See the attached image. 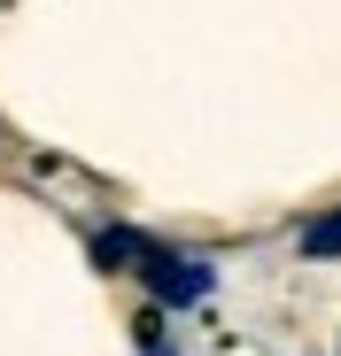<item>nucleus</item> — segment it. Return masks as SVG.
Listing matches in <instances>:
<instances>
[{
    "mask_svg": "<svg viewBox=\"0 0 341 356\" xmlns=\"http://www.w3.org/2000/svg\"><path fill=\"white\" fill-rule=\"evenodd\" d=\"M140 279H148V294L163 310H187V302H202L217 286V271L202 256H170V248H140Z\"/></svg>",
    "mask_w": 341,
    "mask_h": 356,
    "instance_id": "obj_1",
    "label": "nucleus"
},
{
    "mask_svg": "<svg viewBox=\"0 0 341 356\" xmlns=\"http://www.w3.org/2000/svg\"><path fill=\"white\" fill-rule=\"evenodd\" d=\"M295 248H303V256H318V264H326V256H341V209L310 217V225L295 232Z\"/></svg>",
    "mask_w": 341,
    "mask_h": 356,
    "instance_id": "obj_2",
    "label": "nucleus"
},
{
    "mask_svg": "<svg viewBox=\"0 0 341 356\" xmlns=\"http://www.w3.org/2000/svg\"><path fill=\"white\" fill-rule=\"evenodd\" d=\"M140 248H148V241H140L132 225H109L101 241H93V256H101V264H140Z\"/></svg>",
    "mask_w": 341,
    "mask_h": 356,
    "instance_id": "obj_3",
    "label": "nucleus"
}]
</instances>
